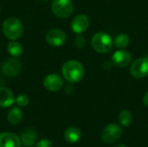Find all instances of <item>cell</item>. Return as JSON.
<instances>
[{
    "label": "cell",
    "mask_w": 148,
    "mask_h": 147,
    "mask_svg": "<svg viewBox=\"0 0 148 147\" xmlns=\"http://www.w3.org/2000/svg\"><path fill=\"white\" fill-rule=\"evenodd\" d=\"M113 147H127L124 145H121V144H118V145H114Z\"/></svg>",
    "instance_id": "cell-26"
},
{
    "label": "cell",
    "mask_w": 148,
    "mask_h": 147,
    "mask_svg": "<svg viewBox=\"0 0 148 147\" xmlns=\"http://www.w3.org/2000/svg\"><path fill=\"white\" fill-rule=\"evenodd\" d=\"M0 10H1V9H0Z\"/></svg>",
    "instance_id": "cell-28"
},
{
    "label": "cell",
    "mask_w": 148,
    "mask_h": 147,
    "mask_svg": "<svg viewBox=\"0 0 148 147\" xmlns=\"http://www.w3.org/2000/svg\"><path fill=\"white\" fill-rule=\"evenodd\" d=\"M51 10L56 16L60 18H68L74 11V5L71 0H53Z\"/></svg>",
    "instance_id": "cell-4"
},
{
    "label": "cell",
    "mask_w": 148,
    "mask_h": 147,
    "mask_svg": "<svg viewBox=\"0 0 148 147\" xmlns=\"http://www.w3.org/2000/svg\"><path fill=\"white\" fill-rule=\"evenodd\" d=\"M89 27V19L84 14H79L75 16L71 22V29L76 34H82L85 32Z\"/></svg>",
    "instance_id": "cell-10"
},
{
    "label": "cell",
    "mask_w": 148,
    "mask_h": 147,
    "mask_svg": "<svg viewBox=\"0 0 148 147\" xmlns=\"http://www.w3.org/2000/svg\"><path fill=\"white\" fill-rule=\"evenodd\" d=\"M143 103L147 107H148V91L146 93V94L143 98Z\"/></svg>",
    "instance_id": "cell-24"
},
{
    "label": "cell",
    "mask_w": 148,
    "mask_h": 147,
    "mask_svg": "<svg viewBox=\"0 0 148 147\" xmlns=\"http://www.w3.org/2000/svg\"><path fill=\"white\" fill-rule=\"evenodd\" d=\"M41 1H43V2H46V1H48V0H41Z\"/></svg>",
    "instance_id": "cell-27"
},
{
    "label": "cell",
    "mask_w": 148,
    "mask_h": 147,
    "mask_svg": "<svg viewBox=\"0 0 148 147\" xmlns=\"http://www.w3.org/2000/svg\"><path fill=\"white\" fill-rule=\"evenodd\" d=\"M1 69L4 75L8 77H15L21 72L22 65L16 58H9L3 63Z\"/></svg>",
    "instance_id": "cell-7"
},
{
    "label": "cell",
    "mask_w": 148,
    "mask_h": 147,
    "mask_svg": "<svg viewBox=\"0 0 148 147\" xmlns=\"http://www.w3.org/2000/svg\"><path fill=\"white\" fill-rule=\"evenodd\" d=\"M129 42H130V39L128 37V36H127L126 34H120V35L116 36L113 42L114 46L118 49L127 48L129 45Z\"/></svg>",
    "instance_id": "cell-18"
},
{
    "label": "cell",
    "mask_w": 148,
    "mask_h": 147,
    "mask_svg": "<svg viewBox=\"0 0 148 147\" xmlns=\"http://www.w3.org/2000/svg\"><path fill=\"white\" fill-rule=\"evenodd\" d=\"M73 92H74V88H73L71 85H69V86L66 87V88H65V93H66L67 94H71Z\"/></svg>",
    "instance_id": "cell-23"
},
{
    "label": "cell",
    "mask_w": 148,
    "mask_h": 147,
    "mask_svg": "<svg viewBox=\"0 0 148 147\" xmlns=\"http://www.w3.org/2000/svg\"><path fill=\"white\" fill-rule=\"evenodd\" d=\"M22 120H23V113L20 108L13 107L9 111L7 114V120L10 125L16 126L22 121Z\"/></svg>",
    "instance_id": "cell-16"
},
{
    "label": "cell",
    "mask_w": 148,
    "mask_h": 147,
    "mask_svg": "<svg viewBox=\"0 0 148 147\" xmlns=\"http://www.w3.org/2000/svg\"><path fill=\"white\" fill-rule=\"evenodd\" d=\"M123 133L122 128L120 125L111 123L105 126L101 132V139L107 144H112L119 140Z\"/></svg>",
    "instance_id": "cell-5"
},
{
    "label": "cell",
    "mask_w": 148,
    "mask_h": 147,
    "mask_svg": "<svg viewBox=\"0 0 148 147\" xmlns=\"http://www.w3.org/2000/svg\"><path fill=\"white\" fill-rule=\"evenodd\" d=\"M7 49H8V52L10 53V55H12L13 57H17V56L21 55L23 53L22 44L20 42H15V41H11L8 43Z\"/></svg>",
    "instance_id": "cell-17"
},
{
    "label": "cell",
    "mask_w": 148,
    "mask_h": 147,
    "mask_svg": "<svg viewBox=\"0 0 148 147\" xmlns=\"http://www.w3.org/2000/svg\"><path fill=\"white\" fill-rule=\"evenodd\" d=\"M64 138L68 143L75 144L78 142L82 138V132L75 126L69 127L64 133Z\"/></svg>",
    "instance_id": "cell-15"
},
{
    "label": "cell",
    "mask_w": 148,
    "mask_h": 147,
    "mask_svg": "<svg viewBox=\"0 0 148 147\" xmlns=\"http://www.w3.org/2000/svg\"><path fill=\"white\" fill-rule=\"evenodd\" d=\"M75 45L78 49L84 48L85 45H86V40H85L84 36H82L81 34H78V36H76L75 38Z\"/></svg>",
    "instance_id": "cell-21"
},
{
    "label": "cell",
    "mask_w": 148,
    "mask_h": 147,
    "mask_svg": "<svg viewBox=\"0 0 148 147\" xmlns=\"http://www.w3.org/2000/svg\"><path fill=\"white\" fill-rule=\"evenodd\" d=\"M130 73L134 78H144L148 75V58L141 57L135 60L131 67Z\"/></svg>",
    "instance_id": "cell-6"
},
{
    "label": "cell",
    "mask_w": 148,
    "mask_h": 147,
    "mask_svg": "<svg viewBox=\"0 0 148 147\" xmlns=\"http://www.w3.org/2000/svg\"><path fill=\"white\" fill-rule=\"evenodd\" d=\"M62 73L64 79L69 83L79 82L85 75V69L83 65L75 60H70L66 62L62 68Z\"/></svg>",
    "instance_id": "cell-1"
},
{
    "label": "cell",
    "mask_w": 148,
    "mask_h": 147,
    "mask_svg": "<svg viewBox=\"0 0 148 147\" xmlns=\"http://www.w3.org/2000/svg\"><path fill=\"white\" fill-rule=\"evenodd\" d=\"M104 68L107 69V70H109V69L111 68V62H106L104 63Z\"/></svg>",
    "instance_id": "cell-25"
},
{
    "label": "cell",
    "mask_w": 148,
    "mask_h": 147,
    "mask_svg": "<svg viewBox=\"0 0 148 147\" xmlns=\"http://www.w3.org/2000/svg\"><path fill=\"white\" fill-rule=\"evenodd\" d=\"M36 147H52V143L49 139H42L36 143Z\"/></svg>",
    "instance_id": "cell-22"
},
{
    "label": "cell",
    "mask_w": 148,
    "mask_h": 147,
    "mask_svg": "<svg viewBox=\"0 0 148 147\" xmlns=\"http://www.w3.org/2000/svg\"><path fill=\"white\" fill-rule=\"evenodd\" d=\"M119 121L123 126H129L133 121V115L129 110L124 109L119 114Z\"/></svg>",
    "instance_id": "cell-19"
},
{
    "label": "cell",
    "mask_w": 148,
    "mask_h": 147,
    "mask_svg": "<svg viewBox=\"0 0 148 147\" xmlns=\"http://www.w3.org/2000/svg\"><path fill=\"white\" fill-rule=\"evenodd\" d=\"M44 88L50 92H56L62 88L63 80L57 74H49L43 80Z\"/></svg>",
    "instance_id": "cell-9"
},
{
    "label": "cell",
    "mask_w": 148,
    "mask_h": 147,
    "mask_svg": "<svg viewBox=\"0 0 148 147\" xmlns=\"http://www.w3.org/2000/svg\"><path fill=\"white\" fill-rule=\"evenodd\" d=\"M0 147H21V139L13 133H0Z\"/></svg>",
    "instance_id": "cell-12"
},
{
    "label": "cell",
    "mask_w": 148,
    "mask_h": 147,
    "mask_svg": "<svg viewBox=\"0 0 148 147\" xmlns=\"http://www.w3.org/2000/svg\"><path fill=\"white\" fill-rule=\"evenodd\" d=\"M132 62V55L127 50H118L112 56V62L118 68H126Z\"/></svg>",
    "instance_id": "cell-11"
},
{
    "label": "cell",
    "mask_w": 148,
    "mask_h": 147,
    "mask_svg": "<svg viewBox=\"0 0 148 147\" xmlns=\"http://www.w3.org/2000/svg\"><path fill=\"white\" fill-rule=\"evenodd\" d=\"M46 42L54 47L62 46L66 41V34L61 29H51L46 34Z\"/></svg>",
    "instance_id": "cell-8"
},
{
    "label": "cell",
    "mask_w": 148,
    "mask_h": 147,
    "mask_svg": "<svg viewBox=\"0 0 148 147\" xmlns=\"http://www.w3.org/2000/svg\"><path fill=\"white\" fill-rule=\"evenodd\" d=\"M3 35L10 40L15 41L20 38L23 33L22 22L16 17H9L4 20L2 26Z\"/></svg>",
    "instance_id": "cell-2"
},
{
    "label": "cell",
    "mask_w": 148,
    "mask_h": 147,
    "mask_svg": "<svg viewBox=\"0 0 148 147\" xmlns=\"http://www.w3.org/2000/svg\"><path fill=\"white\" fill-rule=\"evenodd\" d=\"M13 93L5 87H0V107L7 108L11 107L15 102Z\"/></svg>",
    "instance_id": "cell-13"
},
{
    "label": "cell",
    "mask_w": 148,
    "mask_h": 147,
    "mask_svg": "<svg viewBox=\"0 0 148 147\" xmlns=\"http://www.w3.org/2000/svg\"><path fill=\"white\" fill-rule=\"evenodd\" d=\"M93 49L98 53H108L113 48V40L109 35L104 32H98L94 35L91 40Z\"/></svg>",
    "instance_id": "cell-3"
},
{
    "label": "cell",
    "mask_w": 148,
    "mask_h": 147,
    "mask_svg": "<svg viewBox=\"0 0 148 147\" xmlns=\"http://www.w3.org/2000/svg\"><path fill=\"white\" fill-rule=\"evenodd\" d=\"M15 101H16V103L19 107H26V106L29 104V97H28L27 95H25V94H19V95L16 98Z\"/></svg>",
    "instance_id": "cell-20"
},
{
    "label": "cell",
    "mask_w": 148,
    "mask_h": 147,
    "mask_svg": "<svg viewBox=\"0 0 148 147\" xmlns=\"http://www.w3.org/2000/svg\"><path fill=\"white\" fill-rule=\"evenodd\" d=\"M21 139L25 146H34L36 143L37 134L34 130L27 128L21 133Z\"/></svg>",
    "instance_id": "cell-14"
}]
</instances>
